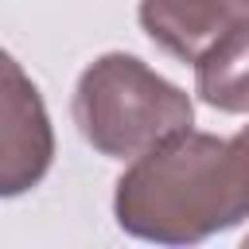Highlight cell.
<instances>
[{
	"label": "cell",
	"instance_id": "1",
	"mask_svg": "<svg viewBox=\"0 0 249 249\" xmlns=\"http://www.w3.org/2000/svg\"><path fill=\"white\" fill-rule=\"evenodd\" d=\"M117 226L156 245H195L249 218V144L175 132L117 179Z\"/></svg>",
	"mask_w": 249,
	"mask_h": 249
},
{
	"label": "cell",
	"instance_id": "4",
	"mask_svg": "<svg viewBox=\"0 0 249 249\" xmlns=\"http://www.w3.org/2000/svg\"><path fill=\"white\" fill-rule=\"evenodd\" d=\"M241 19H249V0H140V27L179 62H198Z\"/></svg>",
	"mask_w": 249,
	"mask_h": 249
},
{
	"label": "cell",
	"instance_id": "5",
	"mask_svg": "<svg viewBox=\"0 0 249 249\" xmlns=\"http://www.w3.org/2000/svg\"><path fill=\"white\" fill-rule=\"evenodd\" d=\"M195 89L218 113H249V19L195 62Z\"/></svg>",
	"mask_w": 249,
	"mask_h": 249
},
{
	"label": "cell",
	"instance_id": "3",
	"mask_svg": "<svg viewBox=\"0 0 249 249\" xmlns=\"http://www.w3.org/2000/svg\"><path fill=\"white\" fill-rule=\"evenodd\" d=\"M54 156V136L39 89L23 78L19 62L4 54V101H0V195L35 187Z\"/></svg>",
	"mask_w": 249,
	"mask_h": 249
},
{
	"label": "cell",
	"instance_id": "2",
	"mask_svg": "<svg viewBox=\"0 0 249 249\" xmlns=\"http://www.w3.org/2000/svg\"><path fill=\"white\" fill-rule=\"evenodd\" d=\"M74 124L82 140L109 160H136L148 148L195 124L191 97L144 66L136 54H101L74 89Z\"/></svg>",
	"mask_w": 249,
	"mask_h": 249
},
{
	"label": "cell",
	"instance_id": "6",
	"mask_svg": "<svg viewBox=\"0 0 249 249\" xmlns=\"http://www.w3.org/2000/svg\"><path fill=\"white\" fill-rule=\"evenodd\" d=\"M237 136H241V140H245V144H249V124H245V128H241V132H237Z\"/></svg>",
	"mask_w": 249,
	"mask_h": 249
}]
</instances>
